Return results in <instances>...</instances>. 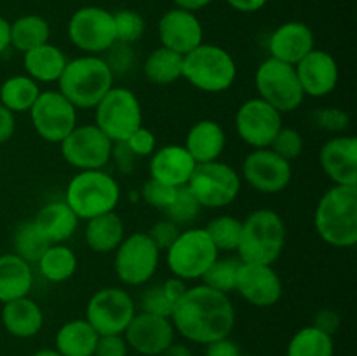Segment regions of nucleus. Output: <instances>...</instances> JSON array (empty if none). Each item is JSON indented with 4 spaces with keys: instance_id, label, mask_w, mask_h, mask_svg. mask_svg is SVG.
Here are the masks:
<instances>
[{
    "instance_id": "obj_1",
    "label": "nucleus",
    "mask_w": 357,
    "mask_h": 356,
    "mask_svg": "<svg viewBox=\"0 0 357 356\" xmlns=\"http://www.w3.org/2000/svg\"><path fill=\"white\" fill-rule=\"evenodd\" d=\"M169 320L181 337L206 346L230 337L236 325V309L229 295L206 285H197L188 288L178 300Z\"/></svg>"
},
{
    "instance_id": "obj_2",
    "label": "nucleus",
    "mask_w": 357,
    "mask_h": 356,
    "mask_svg": "<svg viewBox=\"0 0 357 356\" xmlns=\"http://www.w3.org/2000/svg\"><path fill=\"white\" fill-rule=\"evenodd\" d=\"M314 225L326 244L352 248L357 243V187L333 185L319 199Z\"/></svg>"
},
{
    "instance_id": "obj_3",
    "label": "nucleus",
    "mask_w": 357,
    "mask_h": 356,
    "mask_svg": "<svg viewBox=\"0 0 357 356\" xmlns=\"http://www.w3.org/2000/svg\"><path fill=\"white\" fill-rule=\"evenodd\" d=\"M114 79L105 58L84 54L66 61L58 79V91L77 110H89L114 87Z\"/></svg>"
},
{
    "instance_id": "obj_4",
    "label": "nucleus",
    "mask_w": 357,
    "mask_h": 356,
    "mask_svg": "<svg viewBox=\"0 0 357 356\" xmlns=\"http://www.w3.org/2000/svg\"><path fill=\"white\" fill-rule=\"evenodd\" d=\"M286 237L288 230L279 213L267 208L255 209L243 220L237 255L248 264L274 265L284 250Z\"/></svg>"
},
{
    "instance_id": "obj_5",
    "label": "nucleus",
    "mask_w": 357,
    "mask_h": 356,
    "mask_svg": "<svg viewBox=\"0 0 357 356\" xmlns=\"http://www.w3.org/2000/svg\"><path fill=\"white\" fill-rule=\"evenodd\" d=\"M119 201L121 187L105 170L79 171L66 185L65 202L79 220H91L103 213L115 212Z\"/></svg>"
},
{
    "instance_id": "obj_6",
    "label": "nucleus",
    "mask_w": 357,
    "mask_h": 356,
    "mask_svg": "<svg viewBox=\"0 0 357 356\" xmlns=\"http://www.w3.org/2000/svg\"><path fill=\"white\" fill-rule=\"evenodd\" d=\"M181 77L199 91L223 93L236 82L237 65L227 49L202 42L183 56Z\"/></svg>"
},
{
    "instance_id": "obj_7",
    "label": "nucleus",
    "mask_w": 357,
    "mask_h": 356,
    "mask_svg": "<svg viewBox=\"0 0 357 356\" xmlns=\"http://www.w3.org/2000/svg\"><path fill=\"white\" fill-rule=\"evenodd\" d=\"M220 251L209 239L208 232L199 227L181 230L176 241L166 250V262L171 274L183 281H195L204 276Z\"/></svg>"
},
{
    "instance_id": "obj_8",
    "label": "nucleus",
    "mask_w": 357,
    "mask_h": 356,
    "mask_svg": "<svg viewBox=\"0 0 357 356\" xmlns=\"http://www.w3.org/2000/svg\"><path fill=\"white\" fill-rule=\"evenodd\" d=\"M94 124L114 143L126 142L139 126H143L138 96L129 87L114 86L94 107Z\"/></svg>"
},
{
    "instance_id": "obj_9",
    "label": "nucleus",
    "mask_w": 357,
    "mask_h": 356,
    "mask_svg": "<svg viewBox=\"0 0 357 356\" xmlns=\"http://www.w3.org/2000/svg\"><path fill=\"white\" fill-rule=\"evenodd\" d=\"M255 86L258 98L267 101L281 114L296 110L305 100L295 65L279 61L271 56L258 66L255 73Z\"/></svg>"
},
{
    "instance_id": "obj_10",
    "label": "nucleus",
    "mask_w": 357,
    "mask_h": 356,
    "mask_svg": "<svg viewBox=\"0 0 357 356\" xmlns=\"http://www.w3.org/2000/svg\"><path fill=\"white\" fill-rule=\"evenodd\" d=\"M241 180L236 170L222 161L197 164L188 180V188L202 208H225L232 205L241 192Z\"/></svg>"
},
{
    "instance_id": "obj_11",
    "label": "nucleus",
    "mask_w": 357,
    "mask_h": 356,
    "mask_svg": "<svg viewBox=\"0 0 357 356\" xmlns=\"http://www.w3.org/2000/svg\"><path fill=\"white\" fill-rule=\"evenodd\" d=\"M160 251L146 232L126 236L115 250L114 271L126 286L146 285L159 267Z\"/></svg>"
},
{
    "instance_id": "obj_12",
    "label": "nucleus",
    "mask_w": 357,
    "mask_h": 356,
    "mask_svg": "<svg viewBox=\"0 0 357 356\" xmlns=\"http://www.w3.org/2000/svg\"><path fill=\"white\" fill-rule=\"evenodd\" d=\"M136 314L132 297L121 286H108L93 293L86 306L84 320L98 335H122Z\"/></svg>"
},
{
    "instance_id": "obj_13",
    "label": "nucleus",
    "mask_w": 357,
    "mask_h": 356,
    "mask_svg": "<svg viewBox=\"0 0 357 356\" xmlns=\"http://www.w3.org/2000/svg\"><path fill=\"white\" fill-rule=\"evenodd\" d=\"M68 37L70 42L86 54H103L117 42L114 14L94 6L75 10L68 21Z\"/></svg>"
},
{
    "instance_id": "obj_14",
    "label": "nucleus",
    "mask_w": 357,
    "mask_h": 356,
    "mask_svg": "<svg viewBox=\"0 0 357 356\" xmlns=\"http://www.w3.org/2000/svg\"><path fill=\"white\" fill-rule=\"evenodd\" d=\"M59 147L63 159L75 170H103L112 161L114 142L96 124H77Z\"/></svg>"
},
{
    "instance_id": "obj_15",
    "label": "nucleus",
    "mask_w": 357,
    "mask_h": 356,
    "mask_svg": "<svg viewBox=\"0 0 357 356\" xmlns=\"http://www.w3.org/2000/svg\"><path fill=\"white\" fill-rule=\"evenodd\" d=\"M28 114L35 133L47 143H61L77 126V108L59 91H40Z\"/></svg>"
},
{
    "instance_id": "obj_16",
    "label": "nucleus",
    "mask_w": 357,
    "mask_h": 356,
    "mask_svg": "<svg viewBox=\"0 0 357 356\" xmlns=\"http://www.w3.org/2000/svg\"><path fill=\"white\" fill-rule=\"evenodd\" d=\"M281 128V112L260 98L244 101L236 114L237 136L253 149H268Z\"/></svg>"
},
{
    "instance_id": "obj_17",
    "label": "nucleus",
    "mask_w": 357,
    "mask_h": 356,
    "mask_svg": "<svg viewBox=\"0 0 357 356\" xmlns=\"http://www.w3.org/2000/svg\"><path fill=\"white\" fill-rule=\"evenodd\" d=\"M291 177V163L271 149H255L243 161L241 178L261 194H279L288 187Z\"/></svg>"
},
{
    "instance_id": "obj_18",
    "label": "nucleus",
    "mask_w": 357,
    "mask_h": 356,
    "mask_svg": "<svg viewBox=\"0 0 357 356\" xmlns=\"http://www.w3.org/2000/svg\"><path fill=\"white\" fill-rule=\"evenodd\" d=\"M129 349L142 356H159L174 342L173 323L169 318L155 316L149 313H136L129 321L124 334Z\"/></svg>"
},
{
    "instance_id": "obj_19",
    "label": "nucleus",
    "mask_w": 357,
    "mask_h": 356,
    "mask_svg": "<svg viewBox=\"0 0 357 356\" xmlns=\"http://www.w3.org/2000/svg\"><path fill=\"white\" fill-rule=\"evenodd\" d=\"M236 292L251 306L272 307L281 300L282 281L272 265L241 262Z\"/></svg>"
},
{
    "instance_id": "obj_20",
    "label": "nucleus",
    "mask_w": 357,
    "mask_h": 356,
    "mask_svg": "<svg viewBox=\"0 0 357 356\" xmlns=\"http://www.w3.org/2000/svg\"><path fill=\"white\" fill-rule=\"evenodd\" d=\"M159 40L162 47L185 56L204 42V30L195 13L174 7L160 17Z\"/></svg>"
},
{
    "instance_id": "obj_21",
    "label": "nucleus",
    "mask_w": 357,
    "mask_h": 356,
    "mask_svg": "<svg viewBox=\"0 0 357 356\" xmlns=\"http://www.w3.org/2000/svg\"><path fill=\"white\" fill-rule=\"evenodd\" d=\"M295 70L303 94L310 98H324L333 93L340 77L333 56L316 47L296 63Z\"/></svg>"
},
{
    "instance_id": "obj_22",
    "label": "nucleus",
    "mask_w": 357,
    "mask_h": 356,
    "mask_svg": "<svg viewBox=\"0 0 357 356\" xmlns=\"http://www.w3.org/2000/svg\"><path fill=\"white\" fill-rule=\"evenodd\" d=\"M324 175L333 185L357 187V140L354 136H333L319 152Z\"/></svg>"
},
{
    "instance_id": "obj_23",
    "label": "nucleus",
    "mask_w": 357,
    "mask_h": 356,
    "mask_svg": "<svg viewBox=\"0 0 357 356\" xmlns=\"http://www.w3.org/2000/svg\"><path fill=\"white\" fill-rule=\"evenodd\" d=\"M316 47V37L309 24L302 21H288L275 28L268 37L271 58L296 65Z\"/></svg>"
},
{
    "instance_id": "obj_24",
    "label": "nucleus",
    "mask_w": 357,
    "mask_h": 356,
    "mask_svg": "<svg viewBox=\"0 0 357 356\" xmlns=\"http://www.w3.org/2000/svg\"><path fill=\"white\" fill-rule=\"evenodd\" d=\"M195 161L183 145H164L150 156V178L178 188L188 184L195 170Z\"/></svg>"
},
{
    "instance_id": "obj_25",
    "label": "nucleus",
    "mask_w": 357,
    "mask_h": 356,
    "mask_svg": "<svg viewBox=\"0 0 357 356\" xmlns=\"http://www.w3.org/2000/svg\"><path fill=\"white\" fill-rule=\"evenodd\" d=\"M225 143L227 136L222 126L211 119H202L188 129L183 147L195 164H204L218 161L225 150Z\"/></svg>"
},
{
    "instance_id": "obj_26",
    "label": "nucleus",
    "mask_w": 357,
    "mask_h": 356,
    "mask_svg": "<svg viewBox=\"0 0 357 356\" xmlns=\"http://www.w3.org/2000/svg\"><path fill=\"white\" fill-rule=\"evenodd\" d=\"M49 244H61L75 234L79 216L65 201H51L42 206L31 218Z\"/></svg>"
},
{
    "instance_id": "obj_27",
    "label": "nucleus",
    "mask_w": 357,
    "mask_h": 356,
    "mask_svg": "<svg viewBox=\"0 0 357 356\" xmlns=\"http://www.w3.org/2000/svg\"><path fill=\"white\" fill-rule=\"evenodd\" d=\"M2 325L13 337H35L44 327V313L30 297L10 300L2 307Z\"/></svg>"
},
{
    "instance_id": "obj_28",
    "label": "nucleus",
    "mask_w": 357,
    "mask_h": 356,
    "mask_svg": "<svg viewBox=\"0 0 357 356\" xmlns=\"http://www.w3.org/2000/svg\"><path fill=\"white\" fill-rule=\"evenodd\" d=\"M33 286L31 264L16 253L0 255V302L28 297Z\"/></svg>"
},
{
    "instance_id": "obj_29",
    "label": "nucleus",
    "mask_w": 357,
    "mask_h": 356,
    "mask_svg": "<svg viewBox=\"0 0 357 356\" xmlns=\"http://www.w3.org/2000/svg\"><path fill=\"white\" fill-rule=\"evenodd\" d=\"M66 61L68 59H66L65 52L52 45L51 42L23 52V65L26 75L31 77L35 82H58Z\"/></svg>"
},
{
    "instance_id": "obj_30",
    "label": "nucleus",
    "mask_w": 357,
    "mask_h": 356,
    "mask_svg": "<svg viewBox=\"0 0 357 356\" xmlns=\"http://www.w3.org/2000/svg\"><path fill=\"white\" fill-rule=\"evenodd\" d=\"M86 222V244L96 253H112L126 237L124 222L115 212L103 213Z\"/></svg>"
},
{
    "instance_id": "obj_31",
    "label": "nucleus",
    "mask_w": 357,
    "mask_h": 356,
    "mask_svg": "<svg viewBox=\"0 0 357 356\" xmlns=\"http://www.w3.org/2000/svg\"><path fill=\"white\" fill-rule=\"evenodd\" d=\"M98 332L86 320H70L56 332V351L61 356H94Z\"/></svg>"
},
{
    "instance_id": "obj_32",
    "label": "nucleus",
    "mask_w": 357,
    "mask_h": 356,
    "mask_svg": "<svg viewBox=\"0 0 357 356\" xmlns=\"http://www.w3.org/2000/svg\"><path fill=\"white\" fill-rule=\"evenodd\" d=\"M38 272L49 283H65L72 278L79 267V260L72 248L65 244H49L37 262Z\"/></svg>"
},
{
    "instance_id": "obj_33",
    "label": "nucleus",
    "mask_w": 357,
    "mask_h": 356,
    "mask_svg": "<svg viewBox=\"0 0 357 356\" xmlns=\"http://www.w3.org/2000/svg\"><path fill=\"white\" fill-rule=\"evenodd\" d=\"M143 73H145L146 80L150 84L169 86V84L181 79V73H183V56L160 45V47L153 49L149 54V58L145 59Z\"/></svg>"
},
{
    "instance_id": "obj_34",
    "label": "nucleus",
    "mask_w": 357,
    "mask_h": 356,
    "mask_svg": "<svg viewBox=\"0 0 357 356\" xmlns=\"http://www.w3.org/2000/svg\"><path fill=\"white\" fill-rule=\"evenodd\" d=\"M51 38V27L37 14H26L10 23V45L21 52L47 44Z\"/></svg>"
},
{
    "instance_id": "obj_35",
    "label": "nucleus",
    "mask_w": 357,
    "mask_h": 356,
    "mask_svg": "<svg viewBox=\"0 0 357 356\" xmlns=\"http://www.w3.org/2000/svg\"><path fill=\"white\" fill-rule=\"evenodd\" d=\"M40 94L38 82L28 75H13L0 86V105L9 108L13 114L30 112L31 105Z\"/></svg>"
},
{
    "instance_id": "obj_36",
    "label": "nucleus",
    "mask_w": 357,
    "mask_h": 356,
    "mask_svg": "<svg viewBox=\"0 0 357 356\" xmlns=\"http://www.w3.org/2000/svg\"><path fill=\"white\" fill-rule=\"evenodd\" d=\"M286 356H335L333 337L312 325L300 328L289 341Z\"/></svg>"
},
{
    "instance_id": "obj_37",
    "label": "nucleus",
    "mask_w": 357,
    "mask_h": 356,
    "mask_svg": "<svg viewBox=\"0 0 357 356\" xmlns=\"http://www.w3.org/2000/svg\"><path fill=\"white\" fill-rule=\"evenodd\" d=\"M49 243L40 230L37 229L33 220H24L16 227L13 234V248L17 257L26 260L28 264H37L38 258L47 250Z\"/></svg>"
},
{
    "instance_id": "obj_38",
    "label": "nucleus",
    "mask_w": 357,
    "mask_h": 356,
    "mask_svg": "<svg viewBox=\"0 0 357 356\" xmlns=\"http://www.w3.org/2000/svg\"><path fill=\"white\" fill-rule=\"evenodd\" d=\"M204 230L218 251H237L243 232V220L232 215H220L215 216Z\"/></svg>"
},
{
    "instance_id": "obj_39",
    "label": "nucleus",
    "mask_w": 357,
    "mask_h": 356,
    "mask_svg": "<svg viewBox=\"0 0 357 356\" xmlns=\"http://www.w3.org/2000/svg\"><path fill=\"white\" fill-rule=\"evenodd\" d=\"M239 267V257H218L211 265H209V269L201 278L202 285L209 286V288L216 290V292L220 293L230 295L232 292H236V279Z\"/></svg>"
},
{
    "instance_id": "obj_40",
    "label": "nucleus",
    "mask_w": 357,
    "mask_h": 356,
    "mask_svg": "<svg viewBox=\"0 0 357 356\" xmlns=\"http://www.w3.org/2000/svg\"><path fill=\"white\" fill-rule=\"evenodd\" d=\"M201 208L202 206L199 205L188 185H183V187L176 188L174 199L162 213L166 215L167 220L174 222L176 225H187V223L194 222L197 218Z\"/></svg>"
},
{
    "instance_id": "obj_41",
    "label": "nucleus",
    "mask_w": 357,
    "mask_h": 356,
    "mask_svg": "<svg viewBox=\"0 0 357 356\" xmlns=\"http://www.w3.org/2000/svg\"><path fill=\"white\" fill-rule=\"evenodd\" d=\"M115 38L122 44L132 45L145 34V20L136 10L124 9L114 14Z\"/></svg>"
},
{
    "instance_id": "obj_42",
    "label": "nucleus",
    "mask_w": 357,
    "mask_h": 356,
    "mask_svg": "<svg viewBox=\"0 0 357 356\" xmlns=\"http://www.w3.org/2000/svg\"><path fill=\"white\" fill-rule=\"evenodd\" d=\"M268 149L274 150L278 156H281L282 159H286L288 163H291V161L298 159V157L302 156L303 138L302 135H300V131H296L295 128H284V126H282Z\"/></svg>"
},
{
    "instance_id": "obj_43",
    "label": "nucleus",
    "mask_w": 357,
    "mask_h": 356,
    "mask_svg": "<svg viewBox=\"0 0 357 356\" xmlns=\"http://www.w3.org/2000/svg\"><path fill=\"white\" fill-rule=\"evenodd\" d=\"M312 122L316 128L326 133H344L351 124V115L342 108L326 107L314 112Z\"/></svg>"
},
{
    "instance_id": "obj_44",
    "label": "nucleus",
    "mask_w": 357,
    "mask_h": 356,
    "mask_svg": "<svg viewBox=\"0 0 357 356\" xmlns=\"http://www.w3.org/2000/svg\"><path fill=\"white\" fill-rule=\"evenodd\" d=\"M142 199L152 208L159 209V212H164L167 206L171 205V201L174 199V194H176V188L171 187V185L162 184V181H157L153 178H149V180L143 184L142 187Z\"/></svg>"
},
{
    "instance_id": "obj_45",
    "label": "nucleus",
    "mask_w": 357,
    "mask_h": 356,
    "mask_svg": "<svg viewBox=\"0 0 357 356\" xmlns=\"http://www.w3.org/2000/svg\"><path fill=\"white\" fill-rule=\"evenodd\" d=\"M139 307H142L143 313L155 314V316H164L171 318L173 314L174 306L169 302L166 295L162 292V286L153 285L150 288H146L142 293V299H139Z\"/></svg>"
},
{
    "instance_id": "obj_46",
    "label": "nucleus",
    "mask_w": 357,
    "mask_h": 356,
    "mask_svg": "<svg viewBox=\"0 0 357 356\" xmlns=\"http://www.w3.org/2000/svg\"><path fill=\"white\" fill-rule=\"evenodd\" d=\"M107 52H108V56L105 58V61H107V65L110 66L114 77L128 73L129 70L132 68V65L136 63L132 45L122 44V42H115V44L112 45Z\"/></svg>"
},
{
    "instance_id": "obj_47",
    "label": "nucleus",
    "mask_w": 357,
    "mask_h": 356,
    "mask_svg": "<svg viewBox=\"0 0 357 356\" xmlns=\"http://www.w3.org/2000/svg\"><path fill=\"white\" fill-rule=\"evenodd\" d=\"M180 232V225H176V223L171 222V220L164 218L153 223L150 232L146 234H149V237L152 239V243L159 248V251H166L167 248L176 241L178 234Z\"/></svg>"
},
{
    "instance_id": "obj_48",
    "label": "nucleus",
    "mask_w": 357,
    "mask_h": 356,
    "mask_svg": "<svg viewBox=\"0 0 357 356\" xmlns=\"http://www.w3.org/2000/svg\"><path fill=\"white\" fill-rule=\"evenodd\" d=\"M124 143L136 157H149L157 149V138L153 135V131L143 128V126H139Z\"/></svg>"
},
{
    "instance_id": "obj_49",
    "label": "nucleus",
    "mask_w": 357,
    "mask_h": 356,
    "mask_svg": "<svg viewBox=\"0 0 357 356\" xmlns=\"http://www.w3.org/2000/svg\"><path fill=\"white\" fill-rule=\"evenodd\" d=\"M129 346L124 335H100L94 356H128Z\"/></svg>"
},
{
    "instance_id": "obj_50",
    "label": "nucleus",
    "mask_w": 357,
    "mask_h": 356,
    "mask_svg": "<svg viewBox=\"0 0 357 356\" xmlns=\"http://www.w3.org/2000/svg\"><path fill=\"white\" fill-rule=\"evenodd\" d=\"M340 323H342L340 314H338L335 309L324 307V309H319L316 314H314L312 327H316L317 330L324 332V334L333 337V335L337 334L338 328H340Z\"/></svg>"
},
{
    "instance_id": "obj_51",
    "label": "nucleus",
    "mask_w": 357,
    "mask_h": 356,
    "mask_svg": "<svg viewBox=\"0 0 357 356\" xmlns=\"http://www.w3.org/2000/svg\"><path fill=\"white\" fill-rule=\"evenodd\" d=\"M112 159L117 164V170L121 171L122 175H131L135 171L136 159L138 157L129 150V147L126 145L124 142L114 143V149H112Z\"/></svg>"
},
{
    "instance_id": "obj_52",
    "label": "nucleus",
    "mask_w": 357,
    "mask_h": 356,
    "mask_svg": "<svg viewBox=\"0 0 357 356\" xmlns=\"http://www.w3.org/2000/svg\"><path fill=\"white\" fill-rule=\"evenodd\" d=\"M204 356H241V349L232 339L223 337L206 344Z\"/></svg>"
},
{
    "instance_id": "obj_53",
    "label": "nucleus",
    "mask_w": 357,
    "mask_h": 356,
    "mask_svg": "<svg viewBox=\"0 0 357 356\" xmlns=\"http://www.w3.org/2000/svg\"><path fill=\"white\" fill-rule=\"evenodd\" d=\"M160 286H162L164 295L169 299V302L173 304V306H176L178 300H180L188 290L187 281H183L181 278H176V276H173V278H167Z\"/></svg>"
},
{
    "instance_id": "obj_54",
    "label": "nucleus",
    "mask_w": 357,
    "mask_h": 356,
    "mask_svg": "<svg viewBox=\"0 0 357 356\" xmlns=\"http://www.w3.org/2000/svg\"><path fill=\"white\" fill-rule=\"evenodd\" d=\"M14 131H16V119H14V114L9 108L0 105V145L9 142L14 136Z\"/></svg>"
},
{
    "instance_id": "obj_55",
    "label": "nucleus",
    "mask_w": 357,
    "mask_h": 356,
    "mask_svg": "<svg viewBox=\"0 0 357 356\" xmlns=\"http://www.w3.org/2000/svg\"><path fill=\"white\" fill-rule=\"evenodd\" d=\"M227 3L239 13H257L264 9L267 0H227Z\"/></svg>"
},
{
    "instance_id": "obj_56",
    "label": "nucleus",
    "mask_w": 357,
    "mask_h": 356,
    "mask_svg": "<svg viewBox=\"0 0 357 356\" xmlns=\"http://www.w3.org/2000/svg\"><path fill=\"white\" fill-rule=\"evenodd\" d=\"M10 47V23L0 16V52Z\"/></svg>"
},
{
    "instance_id": "obj_57",
    "label": "nucleus",
    "mask_w": 357,
    "mask_h": 356,
    "mask_svg": "<svg viewBox=\"0 0 357 356\" xmlns=\"http://www.w3.org/2000/svg\"><path fill=\"white\" fill-rule=\"evenodd\" d=\"M173 2L176 3V7H180V9L192 10V13H195V10L204 9L206 6H209L213 0H173Z\"/></svg>"
},
{
    "instance_id": "obj_58",
    "label": "nucleus",
    "mask_w": 357,
    "mask_h": 356,
    "mask_svg": "<svg viewBox=\"0 0 357 356\" xmlns=\"http://www.w3.org/2000/svg\"><path fill=\"white\" fill-rule=\"evenodd\" d=\"M159 356H194V353L190 351V348H187L185 344H178V342H173L169 348L164 349Z\"/></svg>"
},
{
    "instance_id": "obj_59",
    "label": "nucleus",
    "mask_w": 357,
    "mask_h": 356,
    "mask_svg": "<svg viewBox=\"0 0 357 356\" xmlns=\"http://www.w3.org/2000/svg\"><path fill=\"white\" fill-rule=\"evenodd\" d=\"M31 356H61L56 349H38Z\"/></svg>"
},
{
    "instance_id": "obj_60",
    "label": "nucleus",
    "mask_w": 357,
    "mask_h": 356,
    "mask_svg": "<svg viewBox=\"0 0 357 356\" xmlns=\"http://www.w3.org/2000/svg\"><path fill=\"white\" fill-rule=\"evenodd\" d=\"M241 356H255V355H243V353H241Z\"/></svg>"
}]
</instances>
